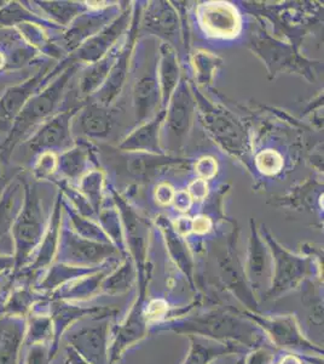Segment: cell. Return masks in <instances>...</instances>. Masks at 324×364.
Wrapping results in <instances>:
<instances>
[{"instance_id":"obj_1","label":"cell","mask_w":324,"mask_h":364,"mask_svg":"<svg viewBox=\"0 0 324 364\" xmlns=\"http://www.w3.org/2000/svg\"><path fill=\"white\" fill-rule=\"evenodd\" d=\"M242 315L226 310H212L164 326L167 331L177 334L203 336L219 343H236L246 348L263 345L265 340L263 331Z\"/></svg>"},{"instance_id":"obj_2","label":"cell","mask_w":324,"mask_h":364,"mask_svg":"<svg viewBox=\"0 0 324 364\" xmlns=\"http://www.w3.org/2000/svg\"><path fill=\"white\" fill-rule=\"evenodd\" d=\"M78 70L77 63L67 66L66 70L58 75L52 83L33 95L21 108L20 112L13 118L11 128L9 130L8 136L0 146V161L4 164L9 163L13 156V149L20 145L29 134L39 125L45 123L46 120L52 118L55 111L61 105L62 99L66 94L67 87L70 79L73 78Z\"/></svg>"},{"instance_id":"obj_3","label":"cell","mask_w":324,"mask_h":364,"mask_svg":"<svg viewBox=\"0 0 324 364\" xmlns=\"http://www.w3.org/2000/svg\"><path fill=\"white\" fill-rule=\"evenodd\" d=\"M23 203L11 228L15 259L13 271L25 269L28 265L49 226L48 214L41 203L37 185L23 181Z\"/></svg>"},{"instance_id":"obj_4","label":"cell","mask_w":324,"mask_h":364,"mask_svg":"<svg viewBox=\"0 0 324 364\" xmlns=\"http://www.w3.org/2000/svg\"><path fill=\"white\" fill-rule=\"evenodd\" d=\"M264 242L272 259L271 281L265 293L267 300H274L299 287L312 274V262L308 257H298L277 243L267 230H263Z\"/></svg>"},{"instance_id":"obj_5","label":"cell","mask_w":324,"mask_h":364,"mask_svg":"<svg viewBox=\"0 0 324 364\" xmlns=\"http://www.w3.org/2000/svg\"><path fill=\"white\" fill-rule=\"evenodd\" d=\"M243 315L255 322L276 348L304 352L308 356H320L323 353V348L306 339L296 316H264L250 311H245Z\"/></svg>"},{"instance_id":"obj_6","label":"cell","mask_w":324,"mask_h":364,"mask_svg":"<svg viewBox=\"0 0 324 364\" xmlns=\"http://www.w3.org/2000/svg\"><path fill=\"white\" fill-rule=\"evenodd\" d=\"M196 100L188 83L181 82L164 108V147L171 152H179L184 146L193 124Z\"/></svg>"},{"instance_id":"obj_7","label":"cell","mask_w":324,"mask_h":364,"mask_svg":"<svg viewBox=\"0 0 324 364\" xmlns=\"http://www.w3.org/2000/svg\"><path fill=\"white\" fill-rule=\"evenodd\" d=\"M78 109H68L46 120L40 128L21 145L22 156L29 159L34 156L51 152H66L74 145L72 133V119Z\"/></svg>"},{"instance_id":"obj_8","label":"cell","mask_w":324,"mask_h":364,"mask_svg":"<svg viewBox=\"0 0 324 364\" xmlns=\"http://www.w3.org/2000/svg\"><path fill=\"white\" fill-rule=\"evenodd\" d=\"M116 252L111 243H99L79 237L69 228H62L58 242V261L77 267H95Z\"/></svg>"},{"instance_id":"obj_9","label":"cell","mask_w":324,"mask_h":364,"mask_svg":"<svg viewBox=\"0 0 324 364\" xmlns=\"http://www.w3.org/2000/svg\"><path fill=\"white\" fill-rule=\"evenodd\" d=\"M197 104L206 128L210 130L223 149L236 156L246 154L247 137L242 127L233 117L214 107L202 96H197Z\"/></svg>"},{"instance_id":"obj_10","label":"cell","mask_w":324,"mask_h":364,"mask_svg":"<svg viewBox=\"0 0 324 364\" xmlns=\"http://www.w3.org/2000/svg\"><path fill=\"white\" fill-rule=\"evenodd\" d=\"M130 23V11L125 10L119 16L109 23L107 27L95 34L94 37L89 38L86 42L82 43L74 54L70 58V63H86L89 65L97 63L101 58L111 51L120 37L123 36Z\"/></svg>"},{"instance_id":"obj_11","label":"cell","mask_w":324,"mask_h":364,"mask_svg":"<svg viewBox=\"0 0 324 364\" xmlns=\"http://www.w3.org/2000/svg\"><path fill=\"white\" fill-rule=\"evenodd\" d=\"M67 343L90 364H109L108 323L72 327L66 333Z\"/></svg>"},{"instance_id":"obj_12","label":"cell","mask_w":324,"mask_h":364,"mask_svg":"<svg viewBox=\"0 0 324 364\" xmlns=\"http://www.w3.org/2000/svg\"><path fill=\"white\" fill-rule=\"evenodd\" d=\"M137 28H138V20H137V16H135V18L132 20L131 31L128 36L126 43L120 48L119 56L111 67L106 82L95 92L96 102H99L103 106L109 107V105L118 97V95H120V92L123 90L125 82L128 79L130 58H131L133 46H135Z\"/></svg>"},{"instance_id":"obj_13","label":"cell","mask_w":324,"mask_h":364,"mask_svg":"<svg viewBox=\"0 0 324 364\" xmlns=\"http://www.w3.org/2000/svg\"><path fill=\"white\" fill-rule=\"evenodd\" d=\"M133 105L138 123L152 119L160 109V84L157 79V63L149 65L144 75L135 79L133 84Z\"/></svg>"},{"instance_id":"obj_14","label":"cell","mask_w":324,"mask_h":364,"mask_svg":"<svg viewBox=\"0 0 324 364\" xmlns=\"http://www.w3.org/2000/svg\"><path fill=\"white\" fill-rule=\"evenodd\" d=\"M108 311L104 307H82L74 305L73 302L63 301V300H51L49 302V315L54 326V340L50 346V355L54 360L62 336L75 326L80 319L87 316L101 315L102 312Z\"/></svg>"},{"instance_id":"obj_15","label":"cell","mask_w":324,"mask_h":364,"mask_svg":"<svg viewBox=\"0 0 324 364\" xmlns=\"http://www.w3.org/2000/svg\"><path fill=\"white\" fill-rule=\"evenodd\" d=\"M118 16L119 9L116 5H111L109 8L97 10L91 14H82L70 23L69 28L65 33L63 42L67 50L75 51L82 43L86 42L89 38L101 32Z\"/></svg>"},{"instance_id":"obj_16","label":"cell","mask_w":324,"mask_h":364,"mask_svg":"<svg viewBox=\"0 0 324 364\" xmlns=\"http://www.w3.org/2000/svg\"><path fill=\"white\" fill-rule=\"evenodd\" d=\"M113 127V113L109 107L99 102H91L78 109L72 119V133L94 140L107 139Z\"/></svg>"},{"instance_id":"obj_17","label":"cell","mask_w":324,"mask_h":364,"mask_svg":"<svg viewBox=\"0 0 324 364\" xmlns=\"http://www.w3.org/2000/svg\"><path fill=\"white\" fill-rule=\"evenodd\" d=\"M144 296H145V282H142L140 299L135 302L126 322L118 329L115 341L109 348V355H108L109 364H114L126 348L145 336L147 326H145V317H144L143 306H142Z\"/></svg>"},{"instance_id":"obj_18","label":"cell","mask_w":324,"mask_h":364,"mask_svg":"<svg viewBox=\"0 0 324 364\" xmlns=\"http://www.w3.org/2000/svg\"><path fill=\"white\" fill-rule=\"evenodd\" d=\"M166 111L161 109L152 119L142 123L140 128L135 129L130 135L123 139L120 149L126 152L155 154L164 156V149L161 146V127L164 124Z\"/></svg>"},{"instance_id":"obj_19","label":"cell","mask_w":324,"mask_h":364,"mask_svg":"<svg viewBox=\"0 0 324 364\" xmlns=\"http://www.w3.org/2000/svg\"><path fill=\"white\" fill-rule=\"evenodd\" d=\"M142 27L149 33L162 38L167 44L174 43L179 36V17L169 3L155 1L144 14Z\"/></svg>"},{"instance_id":"obj_20","label":"cell","mask_w":324,"mask_h":364,"mask_svg":"<svg viewBox=\"0 0 324 364\" xmlns=\"http://www.w3.org/2000/svg\"><path fill=\"white\" fill-rule=\"evenodd\" d=\"M247 281L253 290H262L267 282L271 281L270 252L265 242L259 236L255 228H252L250 248L246 265ZM270 286V284H269Z\"/></svg>"},{"instance_id":"obj_21","label":"cell","mask_w":324,"mask_h":364,"mask_svg":"<svg viewBox=\"0 0 324 364\" xmlns=\"http://www.w3.org/2000/svg\"><path fill=\"white\" fill-rule=\"evenodd\" d=\"M25 334V318L0 316V364H20Z\"/></svg>"},{"instance_id":"obj_22","label":"cell","mask_w":324,"mask_h":364,"mask_svg":"<svg viewBox=\"0 0 324 364\" xmlns=\"http://www.w3.org/2000/svg\"><path fill=\"white\" fill-rule=\"evenodd\" d=\"M48 72L49 66L44 67L37 75L26 80L25 83L5 90L0 97V119L11 123V120L20 112L21 108L34 95V91L37 90L41 82L45 79Z\"/></svg>"},{"instance_id":"obj_23","label":"cell","mask_w":324,"mask_h":364,"mask_svg":"<svg viewBox=\"0 0 324 364\" xmlns=\"http://www.w3.org/2000/svg\"><path fill=\"white\" fill-rule=\"evenodd\" d=\"M190 340L189 353L181 364H210L225 355H242L246 348L236 343H219L203 336H188Z\"/></svg>"},{"instance_id":"obj_24","label":"cell","mask_w":324,"mask_h":364,"mask_svg":"<svg viewBox=\"0 0 324 364\" xmlns=\"http://www.w3.org/2000/svg\"><path fill=\"white\" fill-rule=\"evenodd\" d=\"M115 202L118 203L120 213L123 216V226L128 232V245L131 249L132 255L137 261V265L140 267L144 265L145 252H147V225L143 220L135 214V211L128 203L120 198L119 196H115Z\"/></svg>"},{"instance_id":"obj_25","label":"cell","mask_w":324,"mask_h":364,"mask_svg":"<svg viewBox=\"0 0 324 364\" xmlns=\"http://www.w3.org/2000/svg\"><path fill=\"white\" fill-rule=\"evenodd\" d=\"M157 79L160 84L162 107L166 108L173 92L181 82V67L176 51L171 44L162 43L159 48L157 58Z\"/></svg>"},{"instance_id":"obj_26","label":"cell","mask_w":324,"mask_h":364,"mask_svg":"<svg viewBox=\"0 0 324 364\" xmlns=\"http://www.w3.org/2000/svg\"><path fill=\"white\" fill-rule=\"evenodd\" d=\"M120 48L121 46H115L104 58H101L97 63H92L82 72L79 79V94L91 95L102 87L111 72V67L119 56Z\"/></svg>"},{"instance_id":"obj_27","label":"cell","mask_w":324,"mask_h":364,"mask_svg":"<svg viewBox=\"0 0 324 364\" xmlns=\"http://www.w3.org/2000/svg\"><path fill=\"white\" fill-rule=\"evenodd\" d=\"M21 182H10L0 197V243L11 235L13 221L16 219L23 199H21Z\"/></svg>"},{"instance_id":"obj_28","label":"cell","mask_w":324,"mask_h":364,"mask_svg":"<svg viewBox=\"0 0 324 364\" xmlns=\"http://www.w3.org/2000/svg\"><path fill=\"white\" fill-rule=\"evenodd\" d=\"M54 340V326L50 317L49 312H32L26 318V348L38 345L48 343L51 346Z\"/></svg>"},{"instance_id":"obj_29","label":"cell","mask_w":324,"mask_h":364,"mask_svg":"<svg viewBox=\"0 0 324 364\" xmlns=\"http://www.w3.org/2000/svg\"><path fill=\"white\" fill-rule=\"evenodd\" d=\"M161 219H162L160 223L161 230L164 232V240L169 245V252L178 266L184 271L185 274H188V277L191 281L193 262H191L189 250L186 249V245L181 240L178 232L174 231V228L169 224V221H166L164 218H161Z\"/></svg>"},{"instance_id":"obj_30","label":"cell","mask_w":324,"mask_h":364,"mask_svg":"<svg viewBox=\"0 0 324 364\" xmlns=\"http://www.w3.org/2000/svg\"><path fill=\"white\" fill-rule=\"evenodd\" d=\"M89 157V149L85 147H72L58 158L57 170H60V173L65 175L68 180H79L86 171Z\"/></svg>"},{"instance_id":"obj_31","label":"cell","mask_w":324,"mask_h":364,"mask_svg":"<svg viewBox=\"0 0 324 364\" xmlns=\"http://www.w3.org/2000/svg\"><path fill=\"white\" fill-rule=\"evenodd\" d=\"M37 4L52 20L63 26L72 23L77 17L84 14L86 9L85 5L69 3V1H37Z\"/></svg>"},{"instance_id":"obj_32","label":"cell","mask_w":324,"mask_h":364,"mask_svg":"<svg viewBox=\"0 0 324 364\" xmlns=\"http://www.w3.org/2000/svg\"><path fill=\"white\" fill-rule=\"evenodd\" d=\"M65 208L69 215L70 224L73 228L72 231L77 233L79 237L94 240V242H99V243H111L109 237L106 235V232L103 231L102 228H99V225L92 223L89 218L80 215L73 208L67 207V205H65Z\"/></svg>"},{"instance_id":"obj_33","label":"cell","mask_w":324,"mask_h":364,"mask_svg":"<svg viewBox=\"0 0 324 364\" xmlns=\"http://www.w3.org/2000/svg\"><path fill=\"white\" fill-rule=\"evenodd\" d=\"M103 182H104V178H103L102 171L99 170L89 171L85 176L80 178L79 192L89 200V203L95 211L99 210L102 203Z\"/></svg>"},{"instance_id":"obj_34","label":"cell","mask_w":324,"mask_h":364,"mask_svg":"<svg viewBox=\"0 0 324 364\" xmlns=\"http://www.w3.org/2000/svg\"><path fill=\"white\" fill-rule=\"evenodd\" d=\"M133 279H135V269L131 261L126 260L111 276L103 279L101 287L103 290H106L111 294L123 293L132 286Z\"/></svg>"},{"instance_id":"obj_35","label":"cell","mask_w":324,"mask_h":364,"mask_svg":"<svg viewBox=\"0 0 324 364\" xmlns=\"http://www.w3.org/2000/svg\"><path fill=\"white\" fill-rule=\"evenodd\" d=\"M32 21V14L26 11L25 9L17 3L0 9V26L16 25V23H25L26 21Z\"/></svg>"},{"instance_id":"obj_36","label":"cell","mask_w":324,"mask_h":364,"mask_svg":"<svg viewBox=\"0 0 324 364\" xmlns=\"http://www.w3.org/2000/svg\"><path fill=\"white\" fill-rule=\"evenodd\" d=\"M99 220L102 223L103 231L106 232L108 237L114 238L118 245L123 243V236H121V230H120L119 213L115 209L109 210H103L99 215Z\"/></svg>"},{"instance_id":"obj_37","label":"cell","mask_w":324,"mask_h":364,"mask_svg":"<svg viewBox=\"0 0 324 364\" xmlns=\"http://www.w3.org/2000/svg\"><path fill=\"white\" fill-rule=\"evenodd\" d=\"M58 169V158L56 154L51 152L39 154L35 164H34V175L38 178H48L54 175Z\"/></svg>"},{"instance_id":"obj_38","label":"cell","mask_w":324,"mask_h":364,"mask_svg":"<svg viewBox=\"0 0 324 364\" xmlns=\"http://www.w3.org/2000/svg\"><path fill=\"white\" fill-rule=\"evenodd\" d=\"M52 358L50 355V345L38 343L27 348L25 364H51Z\"/></svg>"},{"instance_id":"obj_39","label":"cell","mask_w":324,"mask_h":364,"mask_svg":"<svg viewBox=\"0 0 324 364\" xmlns=\"http://www.w3.org/2000/svg\"><path fill=\"white\" fill-rule=\"evenodd\" d=\"M257 164L259 169L267 174H275L279 173L282 166V159L276 152H262L257 158Z\"/></svg>"},{"instance_id":"obj_40","label":"cell","mask_w":324,"mask_h":364,"mask_svg":"<svg viewBox=\"0 0 324 364\" xmlns=\"http://www.w3.org/2000/svg\"><path fill=\"white\" fill-rule=\"evenodd\" d=\"M275 360L274 352L271 351L269 346L260 345L258 348H253V351L243 360V364H272Z\"/></svg>"},{"instance_id":"obj_41","label":"cell","mask_w":324,"mask_h":364,"mask_svg":"<svg viewBox=\"0 0 324 364\" xmlns=\"http://www.w3.org/2000/svg\"><path fill=\"white\" fill-rule=\"evenodd\" d=\"M214 63H216V58L207 54L199 55L195 60V66L199 68V73L205 79L208 78V75H212L214 68L217 67Z\"/></svg>"},{"instance_id":"obj_42","label":"cell","mask_w":324,"mask_h":364,"mask_svg":"<svg viewBox=\"0 0 324 364\" xmlns=\"http://www.w3.org/2000/svg\"><path fill=\"white\" fill-rule=\"evenodd\" d=\"M196 170L197 173L201 175L202 178H211L217 171V164L214 163L212 158H202L197 163Z\"/></svg>"},{"instance_id":"obj_43","label":"cell","mask_w":324,"mask_h":364,"mask_svg":"<svg viewBox=\"0 0 324 364\" xmlns=\"http://www.w3.org/2000/svg\"><path fill=\"white\" fill-rule=\"evenodd\" d=\"M13 269H15V259L13 254L0 252V276L13 272Z\"/></svg>"},{"instance_id":"obj_44","label":"cell","mask_w":324,"mask_h":364,"mask_svg":"<svg viewBox=\"0 0 324 364\" xmlns=\"http://www.w3.org/2000/svg\"><path fill=\"white\" fill-rule=\"evenodd\" d=\"M190 193H191V199H202L205 197L206 193H207V185H206V182L203 180H196V181L193 182L191 183V186H190Z\"/></svg>"},{"instance_id":"obj_45","label":"cell","mask_w":324,"mask_h":364,"mask_svg":"<svg viewBox=\"0 0 324 364\" xmlns=\"http://www.w3.org/2000/svg\"><path fill=\"white\" fill-rule=\"evenodd\" d=\"M156 196H157V200H159L160 203L169 204L171 203L173 198H174V192H173L172 188L167 186V185H162V186L157 188Z\"/></svg>"},{"instance_id":"obj_46","label":"cell","mask_w":324,"mask_h":364,"mask_svg":"<svg viewBox=\"0 0 324 364\" xmlns=\"http://www.w3.org/2000/svg\"><path fill=\"white\" fill-rule=\"evenodd\" d=\"M173 200L176 202V207L178 208L179 210H188L190 205H191V200H193V199L190 197L189 193H186V192H179V193L174 195Z\"/></svg>"},{"instance_id":"obj_47","label":"cell","mask_w":324,"mask_h":364,"mask_svg":"<svg viewBox=\"0 0 324 364\" xmlns=\"http://www.w3.org/2000/svg\"><path fill=\"white\" fill-rule=\"evenodd\" d=\"M66 364H90L86 360H84L74 348H70L69 345H67L66 348Z\"/></svg>"},{"instance_id":"obj_48","label":"cell","mask_w":324,"mask_h":364,"mask_svg":"<svg viewBox=\"0 0 324 364\" xmlns=\"http://www.w3.org/2000/svg\"><path fill=\"white\" fill-rule=\"evenodd\" d=\"M210 364H243V360L233 355H225V356L219 357L217 360H214Z\"/></svg>"},{"instance_id":"obj_49","label":"cell","mask_w":324,"mask_h":364,"mask_svg":"<svg viewBox=\"0 0 324 364\" xmlns=\"http://www.w3.org/2000/svg\"><path fill=\"white\" fill-rule=\"evenodd\" d=\"M272 364H303L301 363V360H299V357L296 356V355H286V356L282 357L279 362H274Z\"/></svg>"},{"instance_id":"obj_50","label":"cell","mask_w":324,"mask_h":364,"mask_svg":"<svg viewBox=\"0 0 324 364\" xmlns=\"http://www.w3.org/2000/svg\"><path fill=\"white\" fill-rule=\"evenodd\" d=\"M10 181L11 180H9L8 175L5 174L4 170L0 166V197L4 193L5 188L10 185Z\"/></svg>"},{"instance_id":"obj_51","label":"cell","mask_w":324,"mask_h":364,"mask_svg":"<svg viewBox=\"0 0 324 364\" xmlns=\"http://www.w3.org/2000/svg\"><path fill=\"white\" fill-rule=\"evenodd\" d=\"M11 128V123H9L6 120L0 119V133L9 132Z\"/></svg>"},{"instance_id":"obj_52","label":"cell","mask_w":324,"mask_h":364,"mask_svg":"<svg viewBox=\"0 0 324 364\" xmlns=\"http://www.w3.org/2000/svg\"><path fill=\"white\" fill-rule=\"evenodd\" d=\"M3 66H4V56L0 54V68Z\"/></svg>"},{"instance_id":"obj_53","label":"cell","mask_w":324,"mask_h":364,"mask_svg":"<svg viewBox=\"0 0 324 364\" xmlns=\"http://www.w3.org/2000/svg\"><path fill=\"white\" fill-rule=\"evenodd\" d=\"M3 91H4V85H1V84H0V97H1V95H3V94H4Z\"/></svg>"},{"instance_id":"obj_54","label":"cell","mask_w":324,"mask_h":364,"mask_svg":"<svg viewBox=\"0 0 324 364\" xmlns=\"http://www.w3.org/2000/svg\"><path fill=\"white\" fill-rule=\"evenodd\" d=\"M4 276H0V287H1V283H3V281H4Z\"/></svg>"}]
</instances>
